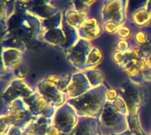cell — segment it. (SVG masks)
Masks as SVG:
<instances>
[{"label": "cell", "instance_id": "1", "mask_svg": "<svg viewBox=\"0 0 151 135\" xmlns=\"http://www.w3.org/2000/svg\"><path fill=\"white\" fill-rule=\"evenodd\" d=\"M108 85L107 82H104V85L92 88L79 97L67 99L66 103L75 110L79 118H99L107 102L106 92Z\"/></svg>", "mask_w": 151, "mask_h": 135}, {"label": "cell", "instance_id": "2", "mask_svg": "<svg viewBox=\"0 0 151 135\" xmlns=\"http://www.w3.org/2000/svg\"><path fill=\"white\" fill-rule=\"evenodd\" d=\"M42 32V20L26 11L15 12L7 21L6 34L16 36L22 41H40Z\"/></svg>", "mask_w": 151, "mask_h": 135}, {"label": "cell", "instance_id": "3", "mask_svg": "<svg viewBox=\"0 0 151 135\" xmlns=\"http://www.w3.org/2000/svg\"><path fill=\"white\" fill-rule=\"evenodd\" d=\"M99 132L103 135L120 134L129 131L127 117L119 113L110 102H106L98 118Z\"/></svg>", "mask_w": 151, "mask_h": 135}, {"label": "cell", "instance_id": "4", "mask_svg": "<svg viewBox=\"0 0 151 135\" xmlns=\"http://www.w3.org/2000/svg\"><path fill=\"white\" fill-rule=\"evenodd\" d=\"M34 118L23 99H17L6 105L0 115V119L4 120L7 125L21 129H25Z\"/></svg>", "mask_w": 151, "mask_h": 135}, {"label": "cell", "instance_id": "5", "mask_svg": "<svg viewBox=\"0 0 151 135\" xmlns=\"http://www.w3.org/2000/svg\"><path fill=\"white\" fill-rule=\"evenodd\" d=\"M53 126H55L61 134H70L76 127L79 116L75 110L67 103L58 107L53 116Z\"/></svg>", "mask_w": 151, "mask_h": 135}, {"label": "cell", "instance_id": "6", "mask_svg": "<svg viewBox=\"0 0 151 135\" xmlns=\"http://www.w3.org/2000/svg\"><path fill=\"white\" fill-rule=\"evenodd\" d=\"M126 4L127 0H105L101 10L102 23L112 21L119 26L127 23Z\"/></svg>", "mask_w": 151, "mask_h": 135}, {"label": "cell", "instance_id": "7", "mask_svg": "<svg viewBox=\"0 0 151 135\" xmlns=\"http://www.w3.org/2000/svg\"><path fill=\"white\" fill-rule=\"evenodd\" d=\"M35 91V88L29 86L24 79H16L10 80L8 86L3 91L1 97L5 105L17 99H25L30 96Z\"/></svg>", "mask_w": 151, "mask_h": 135}, {"label": "cell", "instance_id": "8", "mask_svg": "<svg viewBox=\"0 0 151 135\" xmlns=\"http://www.w3.org/2000/svg\"><path fill=\"white\" fill-rule=\"evenodd\" d=\"M92 47L93 44L91 42L79 39L71 49L65 51L68 61L77 71L85 70L88 57Z\"/></svg>", "mask_w": 151, "mask_h": 135}, {"label": "cell", "instance_id": "9", "mask_svg": "<svg viewBox=\"0 0 151 135\" xmlns=\"http://www.w3.org/2000/svg\"><path fill=\"white\" fill-rule=\"evenodd\" d=\"M34 117L53 118L58 107L54 106L36 90L28 97L23 99Z\"/></svg>", "mask_w": 151, "mask_h": 135}, {"label": "cell", "instance_id": "10", "mask_svg": "<svg viewBox=\"0 0 151 135\" xmlns=\"http://www.w3.org/2000/svg\"><path fill=\"white\" fill-rule=\"evenodd\" d=\"M35 90L56 107L65 104L68 99L65 93L59 90L57 85L46 80L44 78L35 85Z\"/></svg>", "mask_w": 151, "mask_h": 135}, {"label": "cell", "instance_id": "11", "mask_svg": "<svg viewBox=\"0 0 151 135\" xmlns=\"http://www.w3.org/2000/svg\"><path fill=\"white\" fill-rule=\"evenodd\" d=\"M119 95L123 97L128 105H135L142 107L146 103V96L139 86L134 84L130 80L125 82L119 88Z\"/></svg>", "mask_w": 151, "mask_h": 135}, {"label": "cell", "instance_id": "12", "mask_svg": "<svg viewBox=\"0 0 151 135\" xmlns=\"http://www.w3.org/2000/svg\"><path fill=\"white\" fill-rule=\"evenodd\" d=\"M52 1L53 0H32L20 9L42 20L56 14L59 11L58 8L52 4Z\"/></svg>", "mask_w": 151, "mask_h": 135}, {"label": "cell", "instance_id": "13", "mask_svg": "<svg viewBox=\"0 0 151 135\" xmlns=\"http://www.w3.org/2000/svg\"><path fill=\"white\" fill-rule=\"evenodd\" d=\"M90 89H92V88L84 72L77 71L72 73V77L66 89V96L68 99L76 98L84 95Z\"/></svg>", "mask_w": 151, "mask_h": 135}, {"label": "cell", "instance_id": "14", "mask_svg": "<svg viewBox=\"0 0 151 135\" xmlns=\"http://www.w3.org/2000/svg\"><path fill=\"white\" fill-rule=\"evenodd\" d=\"M80 39H83L88 42L97 39L101 36L104 29L98 19L95 17H88L82 25L77 29Z\"/></svg>", "mask_w": 151, "mask_h": 135}, {"label": "cell", "instance_id": "15", "mask_svg": "<svg viewBox=\"0 0 151 135\" xmlns=\"http://www.w3.org/2000/svg\"><path fill=\"white\" fill-rule=\"evenodd\" d=\"M24 52L16 49L2 48V67L12 73L17 67L25 62Z\"/></svg>", "mask_w": 151, "mask_h": 135}, {"label": "cell", "instance_id": "16", "mask_svg": "<svg viewBox=\"0 0 151 135\" xmlns=\"http://www.w3.org/2000/svg\"><path fill=\"white\" fill-rule=\"evenodd\" d=\"M142 107L135 105H128V115H127V123L129 131L135 135H148L143 130L141 120H140V110Z\"/></svg>", "mask_w": 151, "mask_h": 135}, {"label": "cell", "instance_id": "17", "mask_svg": "<svg viewBox=\"0 0 151 135\" xmlns=\"http://www.w3.org/2000/svg\"><path fill=\"white\" fill-rule=\"evenodd\" d=\"M53 125V118L47 117H35L34 119L27 126L25 130L35 135H47L48 129Z\"/></svg>", "mask_w": 151, "mask_h": 135}, {"label": "cell", "instance_id": "18", "mask_svg": "<svg viewBox=\"0 0 151 135\" xmlns=\"http://www.w3.org/2000/svg\"><path fill=\"white\" fill-rule=\"evenodd\" d=\"M40 41H43L51 46L60 48L65 42V34L63 27H60L44 31L40 37Z\"/></svg>", "mask_w": 151, "mask_h": 135}, {"label": "cell", "instance_id": "19", "mask_svg": "<svg viewBox=\"0 0 151 135\" xmlns=\"http://www.w3.org/2000/svg\"><path fill=\"white\" fill-rule=\"evenodd\" d=\"M88 17H89V14L78 11L72 7L65 10L64 12L65 21L67 24H69L71 27H73L76 29H78Z\"/></svg>", "mask_w": 151, "mask_h": 135}, {"label": "cell", "instance_id": "20", "mask_svg": "<svg viewBox=\"0 0 151 135\" xmlns=\"http://www.w3.org/2000/svg\"><path fill=\"white\" fill-rule=\"evenodd\" d=\"M127 22L130 27H135L137 28L149 27L151 22V14L146 10V8H143L134 13Z\"/></svg>", "mask_w": 151, "mask_h": 135}, {"label": "cell", "instance_id": "21", "mask_svg": "<svg viewBox=\"0 0 151 135\" xmlns=\"http://www.w3.org/2000/svg\"><path fill=\"white\" fill-rule=\"evenodd\" d=\"M62 27H63V30L65 34V42L60 47V49H62L64 51H66L67 50L71 49L80 38H79V34H78V30L76 28L71 27L69 24H67L65 21V19L63 21Z\"/></svg>", "mask_w": 151, "mask_h": 135}, {"label": "cell", "instance_id": "22", "mask_svg": "<svg viewBox=\"0 0 151 135\" xmlns=\"http://www.w3.org/2000/svg\"><path fill=\"white\" fill-rule=\"evenodd\" d=\"M1 45H2V48L16 49V50H21L24 53L27 51V45L25 42L11 34H5V36L2 37Z\"/></svg>", "mask_w": 151, "mask_h": 135}, {"label": "cell", "instance_id": "23", "mask_svg": "<svg viewBox=\"0 0 151 135\" xmlns=\"http://www.w3.org/2000/svg\"><path fill=\"white\" fill-rule=\"evenodd\" d=\"M123 71L125 72V73L128 76L129 80L131 82H133L134 84L137 85V86H142L143 83H145L144 81V77H143V73L142 71H140L135 65L132 62L129 65H127Z\"/></svg>", "mask_w": 151, "mask_h": 135}, {"label": "cell", "instance_id": "24", "mask_svg": "<svg viewBox=\"0 0 151 135\" xmlns=\"http://www.w3.org/2000/svg\"><path fill=\"white\" fill-rule=\"evenodd\" d=\"M83 72L85 75L87 76V79L92 88L100 87L104 84L105 82L104 74L101 70L95 68V69H90V70H85Z\"/></svg>", "mask_w": 151, "mask_h": 135}, {"label": "cell", "instance_id": "25", "mask_svg": "<svg viewBox=\"0 0 151 135\" xmlns=\"http://www.w3.org/2000/svg\"><path fill=\"white\" fill-rule=\"evenodd\" d=\"M63 21H64V12L59 10L56 14L42 20V31L44 32V31H47L50 29L60 27H62Z\"/></svg>", "mask_w": 151, "mask_h": 135}, {"label": "cell", "instance_id": "26", "mask_svg": "<svg viewBox=\"0 0 151 135\" xmlns=\"http://www.w3.org/2000/svg\"><path fill=\"white\" fill-rule=\"evenodd\" d=\"M103 58H104V54H103L102 50L98 47L93 46L88 54L85 70H90V69L96 68V66L102 63Z\"/></svg>", "mask_w": 151, "mask_h": 135}, {"label": "cell", "instance_id": "27", "mask_svg": "<svg viewBox=\"0 0 151 135\" xmlns=\"http://www.w3.org/2000/svg\"><path fill=\"white\" fill-rule=\"evenodd\" d=\"M147 1L148 0H127L126 10H127V20L131 18V16L134 13L145 8L147 4Z\"/></svg>", "mask_w": 151, "mask_h": 135}, {"label": "cell", "instance_id": "28", "mask_svg": "<svg viewBox=\"0 0 151 135\" xmlns=\"http://www.w3.org/2000/svg\"><path fill=\"white\" fill-rule=\"evenodd\" d=\"M133 34L134 31L127 23L120 25L116 33V36L118 37V39L121 40H130L133 37Z\"/></svg>", "mask_w": 151, "mask_h": 135}, {"label": "cell", "instance_id": "29", "mask_svg": "<svg viewBox=\"0 0 151 135\" xmlns=\"http://www.w3.org/2000/svg\"><path fill=\"white\" fill-rule=\"evenodd\" d=\"M111 105H112L119 113H121L122 115L127 117L128 112H129V111H128V106H127V103L125 102V100L123 99V97H122L120 95L119 96V97H118L116 100H114V101L111 102Z\"/></svg>", "mask_w": 151, "mask_h": 135}, {"label": "cell", "instance_id": "30", "mask_svg": "<svg viewBox=\"0 0 151 135\" xmlns=\"http://www.w3.org/2000/svg\"><path fill=\"white\" fill-rule=\"evenodd\" d=\"M71 4H72V8H73L74 10L83 13L89 14L90 6L88 5L83 0H71Z\"/></svg>", "mask_w": 151, "mask_h": 135}, {"label": "cell", "instance_id": "31", "mask_svg": "<svg viewBox=\"0 0 151 135\" xmlns=\"http://www.w3.org/2000/svg\"><path fill=\"white\" fill-rule=\"evenodd\" d=\"M134 46V44L132 43V42L130 40H121V39H118V41L115 43V49L119 51L127 53L128 52L131 48Z\"/></svg>", "mask_w": 151, "mask_h": 135}, {"label": "cell", "instance_id": "32", "mask_svg": "<svg viewBox=\"0 0 151 135\" xmlns=\"http://www.w3.org/2000/svg\"><path fill=\"white\" fill-rule=\"evenodd\" d=\"M102 27L105 33L109 34H116L119 25H118L117 23H114L112 21H106L102 23Z\"/></svg>", "mask_w": 151, "mask_h": 135}, {"label": "cell", "instance_id": "33", "mask_svg": "<svg viewBox=\"0 0 151 135\" xmlns=\"http://www.w3.org/2000/svg\"><path fill=\"white\" fill-rule=\"evenodd\" d=\"M27 73V65L26 62L21 64L19 67H17L14 71H12V74L16 79H24Z\"/></svg>", "mask_w": 151, "mask_h": 135}, {"label": "cell", "instance_id": "34", "mask_svg": "<svg viewBox=\"0 0 151 135\" xmlns=\"http://www.w3.org/2000/svg\"><path fill=\"white\" fill-rule=\"evenodd\" d=\"M119 96V92L118 89L111 87L110 85H108V88H107V92H106V99L107 102H113L114 100H116Z\"/></svg>", "mask_w": 151, "mask_h": 135}, {"label": "cell", "instance_id": "35", "mask_svg": "<svg viewBox=\"0 0 151 135\" xmlns=\"http://www.w3.org/2000/svg\"><path fill=\"white\" fill-rule=\"evenodd\" d=\"M125 57H126V53L121 52V51H119V50H115L111 53V58H112L113 62H114L115 64H117L118 65H120V64L123 62Z\"/></svg>", "mask_w": 151, "mask_h": 135}, {"label": "cell", "instance_id": "36", "mask_svg": "<svg viewBox=\"0 0 151 135\" xmlns=\"http://www.w3.org/2000/svg\"><path fill=\"white\" fill-rule=\"evenodd\" d=\"M61 78H62V74H49L47 75L44 79L50 82H52L54 83L55 85H58L60 80H61Z\"/></svg>", "mask_w": 151, "mask_h": 135}, {"label": "cell", "instance_id": "37", "mask_svg": "<svg viewBox=\"0 0 151 135\" xmlns=\"http://www.w3.org/2000/svg\"><path fill=\"white\" fill-rule=\"evenodd\" d=\"M134 64V65L140 70V71H142V73L149 67V65L146 64V62H145V60L143 59V58H142V59H138V60H135V61H134L133 62Z\"/></svg>", "mask_w": 151, "mask_h": 135}, {"label": "cell", "instance_id": "38", "mask_svg": "<svg viewBox=\"0 0 151 135\" xmlns=\"http://www.w3.org/2000/svg\"><path fill=\"white\" fill-rule=\"evenodd\" d=\"M24 133V129L16 127V126H10L8 133L6 135H22Z\"/></svg>", "mask_w": 151, "mask_h": 135}, {"label": "cell", "instance_id": "39", "mask_svg": "<svg viewBox=\"0 0 151 135\" xmlns=\"http://www.w3.org/2000/svg\"><path fill=\"white\" fill-rule=\"evenodd\" d=\"M9 128H10V126L7 125L4 120L0 119V129H1L0 135H6V134L9 131Z\"/></svg>", "mask_w": 151, "mask_h": 135}, {"label": "cell", "instance_id": "40", "mask_svg": "<svg viewBox=\"0 0 151 135\" xmlns=\"http://www.w3.org/2000/svg\"><path fill=\"white\" fill-rule=\"evenodd\" d=\"M142 73H143L145 83H151V67L149 66Z\"/></svg>", "mask_w": 151, "mask_h": 135}, {"label": "cell", "instance_id": "41", "mask_svg": "<svg viewBox=\"0 0 151 135\" xmlns=\"http://www.w3.org/2000/svg\"><path fill=\"white\" fill-rule=\"evenodd\" d=\"M47 135H62L60 131L55 126H50L48 129V133H47Z\"/></svg>", "mask_w": 151, "mask_h": 135}, {"label": "cell", "instance_id": "42", "mask_svg": "<svg viewBox=\"0 0 151 135\" xmlns=\"http://www.w3.org/2000/svg\"><path fill=\"white\" fill-rule=\"evenodd\" d=\"M143 59L145 60L146 64H147L150 67H151V51L150 52H149V53H146V54L143 55Z\"/></svg>", "mask_w": 151, "mask_h": 135}, {"label": "cell", "instance_id": "43", "mask_svg": "<svg viewBox=\"0 0 151 135\" xmlns=\"http://www.w3.org/2000/svg\"><path fill=\"white\" fill-rule=\"evenodd\" d=\"M31 1H32V0H17V3H18V4H19L20 8H21V7H23V6L27 5V4H29Z\"/></svg>", "mask_w": 151, "mask_h": 135}, {"label": "cell", "instance_id": "44", "mask_svg": "<svg viewBox=\"0 0 151 135\" xmlns=\"http://www.w3.org/2000/svg\"><path fill=\"white\" fill-rule=\"evenodd\" d=\"M146 10L151 14V0H148L147 1V4H146Z\"/></svg>", "mask_w": 151, "mask_h": 135}, {"label": "cell", "instance_id": "45", "mask_svg": "<svg viewBox=\"0 0 151 135\" xmlns=\"http://www.w3.org/2000/svg\"><path fill=\"white\" fill-rule=\"evenodd\" d=\"M133 134L130 132V131H127V132H125V133H123V134H111V135H132Z\"/></svg>", "mask_w": 151, "mask_h": 135}, {"label": "cell", "instance_id": "46", "mask_svg": "<svg viewBox=\"0 0 151 135\" xmlns=\"http://www.w3.org/2000/svg\"><path fill=\"white\" fill-rule=\"evenodd\" d=\"M22 135H35L34 134H32V133H30V132H27V130H25L24 129V133L22 134Z\"/></svg>", "mask_w": 151, "mask_h": 135}, {"label": "cell", "instance_id": "47", "mask_svg": "<svg viewBox=\"0 0 151 135\" xmlns=\"http://www.w3.org/2000/svg\"><path fill=\"white\" fill-rule=\"evenodd\" d=\"M150 135H151V132H150Z\"/></svg>", "mask_w": 151, "mask_h": 135}, {"label": "cell", "instance_id": "48", "mask_svg": "<svg viewBox=\"0 0 151 135\" xmlns=\"http://www.w3.org/2000/svg\"><path fill=\"white\" fill-rule=\"evenodd\" d=\"M132 135H135V134H132Z\"/></svg>", "mask_w": 151, "mask_h": 135}]
</instances>
